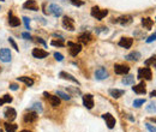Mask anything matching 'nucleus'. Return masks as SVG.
I'll use <instances>...</instances> for the list:
<instances>
[{
	"label": "nucleus",
	"instance_id": "obj_1",
	"mask_svg": "<svg viewBox=\"0 0 156 132\" xmlns=\"http://www.w3.org/2000/svg\"><path fill=\"white\" fill-rule=\"evenodd\" d=\"M107 15H108V10H100L99 6H94V7L91 9V16L95 17V18L99 19V21L103 19Z\"/></svg>",
	"mask_w": 156,
	"mask_h": 132
},
{
	"label": "nucleus",
	"instance_id": "obj_2",
	"mask_svg": "<svg viewBox=\"0 0 156 132\" xmlns=\"http://www.w3.org/2000/svg\"><path fill=\"white\" fill-rule=\"evenodd\" d=\"M151 76H152V73H151V70L149 67H142V69L138 70V77L137 78H139V79L144 78L146 81H150Z\"/></svg>",
	"mask_w": 156,
	"mask_h": 132
},
{
	"label": "nucleus",
	"instance_id": "obj_3",
	"mask_svg": "<svg viewBox=\"0 0 156 132\" xmlns=\"http://www.w3.org/2000/svg\"><path fill=\"white\" fill-rule=\"evenodd\" d=\"M132 16H130V15H125V16H120L119 18H116L115 21H113L114 23L116 22V23H119V24H121V25H124V26H126V25H129V24H131L132 23Z\"/></svg>",
	"mask_w": 156,
	"mask_h": 132
},
{
	"label": "nucleus",
	"instance_id": "obj_4",
	"mask_svg": "<svg viewBox=\"0 0 156 132\" xmlns=\"http://www.w3.org/2000/svg\"><path fill=\"white\" fill-rule=\"evenodd\" d=\"M62 26H64V29L69 30V31H73L75 30V23H73V19L65 16L64 18H62Z\"/></svg>",
	"mask_w": 156,
	"mask_h": 132
},
{
	"label": "nucleus",
	"instance_id": "obj_5",
	"mask_svg": "<svg viewBox=\"0 0 156 132\" xmlns=\"http://www.w3.org/2000/svg\"><path fill=\"white\" fill-rule=\"evenodd\" d=\"M129 71H130V67L126 65H121V64L114 65V72L116 75H126V73H129Z\"/></svg>",
	"mask_w": 156,
	"mask_h": 132
},
{
	"label": "nucleus",
	"instance_id": "obj_6",
	"mask_svg": "<svg viewBox=\"0 0 156 132\" xmlns=\"http://www.w3.org/2000/svg\"><path fill=\"white\" fill-rule=\"evenodd\" d=\"M83 105L88 109H91L94 107V97H92V95L86 94V95L83 96Z\"/></svg>",
	"mask_w": 156,
	"mask_h": 132
},
{
	"label": "nucleus",
	"instance_id": "obj_7",
	"mask_svg": "<svg viewBox=\"0 0 156 132\" xmlns=\"http://www.w3.org/2000/svg\"><path fill=\"white\" fill-rule=\"evenodd\" d=\"M37 117H39V114H37L36 112L29 111V112H26V113L24 114V121H25V122H34V121L37 120Z\"/></svg>",
	"mask_w": 156,
	"mask_h": 132
},
{
	"label": "nucleus",
	"instance_id": "obj_8",
	"mask_svg": "<svg viewBox=\"0 0 156 132\" xmlns=\"http://www.w3.org/2000/svg\"><path fill=\"white\" fill-rule=\"evenodd\" d=\"M0 60L4 62H10L11 61V52L7 48L0 49Z\"/></svg>",
	"mask_w": 156,
	"mask_h": 132
},
{
	"label": "nucleus",
	"instance_id": "obj_9",
	"mask_svg": "<svg viewBox=\"0 0 156 132\" xmlns=\"http://www.w3.org/2000/svg\"><path fill=\"white\" fill-rule=\"evenodd\" d=\"M102 118H103V120L106 121V125L108 126V128H113V127L115 126V118H114L112 114L106 113V114L102 115Z\"/></svg>",
	"mask_w": 156,
	"mask_h": 132
},
{
	"label": "nucleus",
	"instance_id": "obj_10",
	"mask_svg": "<svg viewBox=\"0 0 156 132\" xmlns=\"http://www.w3.org/2000/svg\"><path fill=\"white\" fill-rule=\"evenodd\" d=\"M33 56L37 58V59H43V58L48 56V52L45 49H41V48H34L33 49Z\"/></svg>",
	"mask_w": 156,
	"mask_h": 132
},
{
	"label": "nucleus",
	"instance_id": "obj_11",
	"mask_svg": "<svg viewBox=\"0 0 156 132\" xmlns=\"http://www.w3.org/2000/svg\"><path fill=\"white\" fill-rule=\"evenodd\" d=\"M23 7L25 10H31V11H39V6L35 0H28L23 4Z\"/></svg>",
	"mask_w": 156,
	"mask_h": 132
},
{
	"label": "nucleus",
	"instance_id": "obj_12",
	"mask_svg": "<svg viewBox=\"0 0 156 132\" xmlns=\"http://www.w3.org/2000/svg\"><path fill=\"white\" fill-rule=\"evenodd\" d=\"M67 46H70V55L76 56L81 51H82V46L77 45V43H72V42H67Z\"/></svg>",
	"mask_w": 156,
	"mask_h": 132
},
{
	"label": "nucleus",
	"instance_id": "obj_13",
	"mask_svg": "<svg viewBox=\"0 0 156 132\" xmlns=\"http://www.w3.org/2000/svg\"><path fill=\"white\" fill-rule=\"evenodd\" d=\"M108 77V72L105 67H100L95 71V78L99 79V81H102V79H106Z\"/></svg>",
	"mask_w": 156,
	"mask_h": 132
},
{
	"label": "nucleus",
	"instance_id": "obj_14",
	"mask_svg": "<svg viewBox=\"0 0 156 132\" xmlns=\"http://www.w3.org/2000/svg\"><path fill=\"white\" fill-rule=\"evenodd\" d=\"M49 13H52L54 17H60L61 13H62V10L56 4H51L49 5Z\"/></svg>",
	"mask_w": 156,
	"mask_h": 132
},
{
	"label": "nucleus",
	"instance_id": "obj_15",
	"mask_svg": "<svg viewBox=\"0 0 156 132\" xmlns=\"http://www.w3.org/2000/svg\"><path fill=\"white\" fill-rule=\"evenodd\" d=\"M132 43H133V39L131 37H122L119 41V46L122 48H131Z\"/></svg>",
	"mask_w": 156,
	"mask_h": 132
},
{
	"label": "nucleus",
	"instance_id": "obj_16",
	"mask_svg": "<svg viewBox=\"0 0 156 132\" xmlns=\"http://www.w3.org/2000/svg\"><path fill=\"white\" fill-rule=\"evenodd\" d=\"M132 90H133L136 94H138V95H144V94L146 92V89H145V84H144V82H141L139 84L132 87Z\"/></svg>",
	"mask_w": 156,
	"mask_h": 132
},
{
	"label": "nucleus",
	"instance_id": "obj_17",
	"mask_svg": "<svg viewBox=\"0 0 156 132\" xmlns=\"http://www.w3.org/2000/svg\"><path fill=\"white\" fill-rule=\"evenodd\" d=\"M59 76L62 78V79H66V81H70V82H73V83H76L77 85H79V82L72 76V75H70V73H67V72H65V71H61L60 73H59Z\"/></svg>",
	"mask_w": 156,
	"mask_h": 132
},
{
	"label": "nucleus",
	"instance_id": "obj_18",
	"mask_svg": "<svg viewBox=\"0 0 156 132\" xmlns=\"http://www.w3.org/2000/svg\"><path fill=\"white\" fill-rule=\"evenodd\" d=\"M4 115H5V118H6L9 121H13V120L16 119L17 112H16L13 108H7V109L5 111V113H4Z\"/></svg>",
	"mask_w": 156,
	"mask_h": 132
},
{
	"label": "nucleus",
	"instance_id": "obj_19",
	"mask_svg": "<svg viewBox=\"0 0 156 132\" xmlns=\"http://www.w3.org/2000/svg\"><path fill=\"white\" fill-rule=\"evenodd\" d=\"M141 58H142V55L139 52H131L130 54H127L125 56V59L129 60V61H138Z\"/></svg>",
	"mask_w": 156,
	"mask_h": 132
},
{
	"label": "nucleus",
	"instance_id": "obj_20",
	"mask_svg": "<svg viewBox=\"0 0 156 132\" xmlns=\"http://www.w3.org/2000/svg\"><path fill=\"white\" fill-rule=\"evenodd\" d=\"M9 24H10L11 26H19L21 19L17 18V17H15V16L12 15V12H9Z\"/></svg>",
	"mask_w": 156,
	"mask_h": 132
},
{
	"label": "nucleus",
	"instance_id": "obj_21",
	"mask_svg": "<svg viewBox=\"0 0 156 132\" xmlns=\"http://www.w3.org/2000/svg\"><path fill=\"white\" fill-rule=\"evenodd\" d=\"M78 40H79V42H82L83 45H88V43L91 41V35L89 34V32H83V34L79 35Z\"/></svg>",
	"mask_w": 156,
	"mask_h": 132
},
{
	"label": "nucleus",
	"instance_id": "obj_22",
	"mask_svg": "<svg viewBox=\"0 0 156 132\" xmlns=\"http://www.w3.org/2000/svg\"><path fill=\"white\" fill-rule=\"evenodd\" d=\"M108 92H109V95H111L113 98H119V97H121V96L125 94L124 90H119V89H109Z\"/></svg>",
	"mask_w": 156,
	"mask_h": 132
},
{
	"label": "nucleus",
	"instance_id": "obj_23",
	"mask_svg": "<svg viewBox=\"0 0 156 132\" xmlns=\"http://www.w3.org/2000/svg\"><path fill=\"white\" fill-rule=\"evenodd\" d=\"M48 101H49L51 106H53V107H58V106L60 105V98H59V96H58V95H56V96L49 95V97H48Z\"/></svg>",
	"mask_w": 156,
	"mask_h": 132
},
{
	"label": "nucleus",
	"instance_id": "obj_24",
	"mask_svg": "<svg viewBox=\"0 0 156 132\" xmlns=\"http://www.w3.org/2000/svg\"><path fill=\"white\" fill-rule=\"evenodd\" d=\"M152 24H154V22H152V19L151 18H143L142 19V25L146 29V30H150L151 28H152Z\"/></svg>",
	"mask_w": 156,
	"mask_h": 132
},
{
	"label": "nucleus",
	"instance_id": "obj_25",
	"mask_svg": "<svg viewBox=\"0 0 156 132\" xmlns=\"http://www.w3.org/2000/svg\"><path fill=\"white\" fill-rule=\"evenodd\" d=\"M19 82H23L24 84H26L28 87H31L34 84V79H31L30 77H25V76H22V77H18L17 78Z\"/></svg>",
	"mask_w": 156,
	"mask_h": 132
},
{
	"label": "nucleus",
	"instance_id": "obj_26",
	"mask_svg": "<svg viewBox=\"0 0 156 132\" xmlns=\"http://www.w3.org/2000/svg\"><path fill=\"white\" fill-rule=\"evenodd\" d=\"M4 125H5L6 132H16V131H17V127H18L16 124H12L11 121H10V122H5Z\"/></svg>",
	"mask_w": 156,
	"mask_h": 132
},
{
	"label": "nucleus",
	"instance_id": "obj_27",
	"mask_svg": "<svg viewBox=\"0 0 156 132\" xmlns=\"http://www.w3.org/2000/svg\"><path fill=\"white\" fill-rule=\"evenodd\" d=\"M30 111H34V112H36V113L39 114V113H42L43 108H42V105H41L40 102H35L33 106L30 107Z\"/></svg>",
	"mask_w": 156,
	"mask_h": 132
},
{
	"label": "nucleus",
	"instance_id": "obj_28",
	"mask_svg": "<svg viewBox=\"0 0 156 132\" xmlns=\"http://www.w3.org/2000/svg\"><path fill=\"white\" fill-rule=\"evenodd\" d=\"M133 82H135V76H132V75H129V76L122 78V84H125V85L133 84Z\"/></svg>",
	"mask_w": 156,
	"mask_h": 132
},
{
	"label": "nucleus",
	"instance_id": "obj_29",
	"mask_svg": "<svg viewBox=\"0 0 156 132\" xmlns=\"http://www.w3.org/2000/svg\"><path fill=\"white\" fill-rule=\"evenodd\" d=\"M12 102V97L10 95H4L3 98H0V106H3L4 103H11Z\"/></svg>",
	"mask_w": 156,
	"mask_h": 132
},
{
	"label": "nucleus",
	"instance_id": "obj_30",
	"mask_svg": "<svg viewBox=\"0 0 156 132\" xmlns=\"http://www.w3.org/2000/svg\"><path fill=\"white\" fill-rule=\"evenodd\" d=\"M51 45H52V46H55V47H64V46H65V43H64V39L60 37L58 41H56V40H52Z\"/></svg>",
	"mask_w": 156,
	"mask_h": 132
},
{
	"label": "nucleus",
	"instance_id": "obj_31",
	"mask_svg": "<svg viewBox=\"0 0 156 132\" xmlns=\"http://www.w3.org/2000/svg\"><path fill=\"white\" fill-rule=\"evenodd\" d=\"M144 103H145V100H143V98H141V100H135V101H133V107L138 108V107L143 106Z\"/></svg>",
	"mask_w": 156,
	"mask_h": 132
},
{
	"label": "nucleus",
	"instance_id": "obj_32",
	"mask_svg": "<svg viewBox=\"0 0 156 132\" xmlns=\"http://www.w3.org/2000/svg\"><path fill=\"white\" fill-rule=\"evenodd\" d=\"M56 95L58 96H60L61 98H64V100H70V95H67V94H65V92H62V91H56Z\"/></svg>",
	"mask_w": 156,
	"mask_h": 132
},
{
	"label": "nucleus",
	"instance_id": "obj_33",
	"mask_svg": "<svg viewBox=\"0 0 156 132\" xmlns=\"http://www.w3.org/2000/svg\"><path fill=\"white\" fill-rule=\"evenodd\" d=\"M146 112H149V113H156L155 103H150L149 106H146Z\"/></svg>",
	"mask_w": 156,
	"mask_h": 132
},
{
	"label": "nucleus",
	"instance_id": "obj_34",
	"mask_svg": "<svg viewBox=\"0 0 156 132\" xmlns=\"http://www.w3.org/2000/svg\"><path fill=\"white\" fill-rule=\"evenodd\" d=\"M70 3L75 6H83L84 5V3L82 1V0H70Z\"/></svg>",
	"mask_w": 156,
	"mask_h": 132
},
{
	"label": "nucleus",
	"instance_id": "obj_35",
	"mask_svg": "<svg viewBox=\"0 0 156 132\" xmlns=\"http://www.w3.org/2000/svg\"><path fill=\"white\" fill-rule=\"evenodd\" d=\"M9 42H10V45L12 46V48H15V49H16L17 52L19 51V48H18V46H17V43L15 42V40H13L12 37H10V39H9Z\"/></svg>",
	"mask_w": 156,
	"mask_h": 132
},
{
	"label": "nucleus",
	"instance_id": "obj_36",
	"mask_svg": "<svg viewBox=\"0 0 156 132\" xmlns=\"http://www.w3.org/2000/svg\"><path fill=\"white\" fill-rule=\"evenodd\" d=\"M155 62H156V56H155V55H152L150 59H148V60L145 61V65H146V66H149V65L155 64Z\"/></svg>",
	"mask_w": 156,
	"mask_h": 132
},
{
	"label": "nucleus",
	"instance_id": "obj_37",
	"mask_svg": "<svg viewBox=\"0 0 156 132\" xmlns=\"http://www.w3.org/2000/svg\"><path fill=\"white\" fill-rule=\"evenodd\" d=\"M54 58H55L58 61H62V60H64V55H62L61 53H58V52L54 53Z\"/></svg>",
	"mask_w": 156,
	"mask_h": 132
},
{
	"label": "nucleus",
	"instance_id": "obj_38",
	"mask_svg": "<svg viewBox=\"0 0 156 132\" xmlns=\"http://www.w3.org/2000/svg\"><path fill=\"white\" fill-rule=\"evenodd\" d=\"M145 126H146V128L149 130V132H156V126H154V125L149 124V122H146Z\"/></svg>",
	"mask_w": 156,
	"mask_h": 132
},
{
	"label": "nucleus",
	"instance_id": "obj_39",
	"mask_svg": "<svg viewBox=\"0 0 156 132\" xmlns=\"http://www.w3.org/2000/svg\"><path fill=\"white\" fill-rule=\"evenodd\" d=\"M23 22H24V24H25V28H26L28 30H30V19H29L28 17H23Z\"/></svg>",
	"mask_w": 156,
	"mask_h": 132
},
{
	"label": "nucleus",
	"instance_id": "obj_40",
	"mask_svg": "<svg viewBox=\"0 0 156 132\" xmlns=\"http://www.w3.org/2000/svg\"><path fill=\"white\" fill-rule=\"evenodd\" d=\"M156 40V34H154V35H151V36H149V39H146V42L148 43H150V42H152V41H155Z\"/></svg>",
	"mask_w": 156,
	"mask_h": 132
},
{
	"label": "nucleus",
	"instance_id": "obj_41",
	"mask_svg": "<svg viewBox=\"0 0 156 132\" xmlns=\"http://www.w3.org/2000/svg\"><path fill=\"white\" fill-rule=\"evenodd\" d=\"M22 37L25 39V40H30V39H31V36H30L29 32H23V34H22Z\"/></svg>",
	"mask_w": 156,
	"mask_h": 132
},
{
	"label": "nucleus",
	"instance_id": "obj_42",
	"mask_svg": "<svg viewBox=\"0 0 156 132\" xmlns=\"http://www.w3.org/2000/svg\"><path fill=\"white\" fill-rule=\"evenodd\" d=\"M35 41H36V42H39V43H42V45H43L45 47H47V43H46V42H45V41H43L42 39H40V37H37V40H35Z\"/></svg>",
	"mask_w": 156,
	"mask_h": 132
},
{
	"label": "nucleus",
	"instance_id": "obj_43",
	"mask_svg": "<svg viewBox=\"0 0 156 132\" xmlns=\"http://www.w3.org/2000/svg\"><path fill=\"white\" fill-rule=\"evenodd\" d=\"M10 89L11 90H18V85L17 84H10Z\"/></svg>",
	"mask_w": 156,
	"mask_h": 132
},
{
	"label": "nucleus",
	"instance_id": "obj_44",
	"mask_svg": "<svg viewBox=\"0 0 156 132\" xmlns=\"http://www.w3.org/2000/svg\"><path fill=\"white\" fill-rule=\"evenodd\" d=\"M150 96H151V97H156V90H152V91L150 92Z\"/></svg>",
	"mask_w": 156,
	"mask_h": 132
},
{
	"label": "nucleus",
	"instance_id": "obj_45",
	"mask_svg": "<svg viewBox=\"0 0 156 132\" xmlns=\"http://www.w3.org/2000/svg\"><path fill=\"white\" fill-rule=\"evenodd\" d=\"M21 132H31V131H29V130H23V131H21Z\"/></svg>",
	"mask_w": 156,
	"mask_h": 132
},
{
	"label": "nucleus",
	"instance_id": "obj_46",
	"mask_svg": "<svg viewBox=\"0 0 156 132\" xmlns=\"http://www.w3.org/2000/svg\"><path fill=\"white\" fill-rule=\"evenodd\" d=\"M0 1H5V0H0Z\"/></svg>",
	"mask_w": 156,
	"mask_h": 132
},
{
	"label": "nucleus",
	"instance_id": "obj_47",
	"mask_svg": "<svg viewBox=\"0 0 156 132\" xmlns=\"http://www.w3.org/2000/svg\"><path fill=\"white\" fill-rule=\"evenodd\" d=\"M0 72H1V67H0Z\"/></svg>",
	"mask_w": 156,
	"mask_h": 132
},
{
	"label": "nucleus",
	"instance_id": "obj_48",
	"mask_svg": "<svg viewBox=\"0 0 156 132\" xmlns=\"http://www.w3.org/2000/svg\"><path fill=\"white\" fill-rule=\"evenodd\" d=\"M155 67H156V62H155Z\"/></svg>",
	"mask_w": 156,
	"mask_h": 132
},
{
	"label": "nucleus",
	"instance_id": "obj_49",
	"mask_svg": "<svg viewBox=\"0 0 156 132\" xmlns=\"http://www.w3.org/2000/svg\"><path fill=\"white\" fill-rule=\"evenodd\" d=\"M0 132H3V131H1V130H0Z\"/></svg>",
	"mask_w": 156,
	"mask_h": 132
},
{
	"label": "nucleus",
	"instance_id": "obj_50",
	"mask_svg": "<svg viewBox=\"0 0 156 132\" xmlns=\"http://www.w3.org/2000/svg\"><path fill=\"white\" fill-rule=\"evenodd\" d=\"M155 19H156V18H155Z\"/></svg>",
	"mask_w": 156,
	"mask_h": 132
}]
</instances>
